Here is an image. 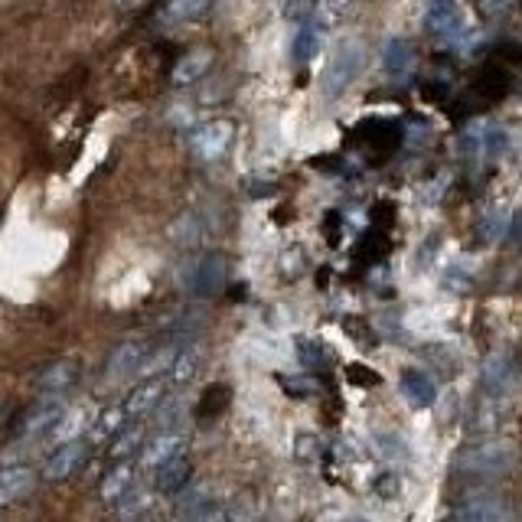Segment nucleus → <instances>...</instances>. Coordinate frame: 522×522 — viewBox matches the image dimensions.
Wrapping results in <instances>:
<instances>
[{"label":"nucleus","mask_w":522,"mask_h":522,"mask_svg":"<svg viewBox=\"0 0 522 522\" xmlns=\"http://www.w3.org/2000/svg\"><path fill=\"white\" fill-rule=\"evenodd\" d=\"M177 513L186 519H200L203 513H209V490L206 487H190V490H183L180 493V506H177Z\"/></svg>","instance_id":"obj_26"},{"label":"nucleus","mask_w":522,"mask_h":522,"mask_svg":"<svg viewBox=\"0 0 522 522\" xmlns=\"http://www.w3.org/2000/svg\"><path fill=\"white\" fill-rule=\"evenodd\" d=\"M141 444H144V428L141 425H134V428H124L118 438H115V444H111V457H128V454H134V451H141Z\"/></svg>","instance_id":"obj_30"},{"label":"nucleus","mask_w":522,"mask_h":522,"mask_svg":"<svg viewBox=\"0 0 522 522\" xmlns=\"http://www.w3.org/2000/svg\"><path fill=\"white\" fill-rule=\"evenodd\" d=\"M379 444H385V447H389V451H385V457H392V461H395V457H402V461H405V444L399 441V438H379Z\"/></svg>","instance_id":"obj_42"},{"label":"nucleus","mask_w":522,"mask_h":522,"mask_svg":"<svg viewBox=\"0 0 522 522\" xmlns=\"http://www.w3.org/2000/svg\"><path fill=\"white\" fill-rule=\"evenodd\" d=\"M284 14H288L291 20H297V23H307V20H314V4H310V0H288Z\"/></svg>","instance_id":"obj_38"},{"label":"nucleus","mask_w":522,"mask_h":522,"mask_svg":"<svg viewBox=\"0 0 522 522\" xmlns=\"http://www.w3.org/2000/svg\"><path fill=\"white\" fill-rule=\"evenodd\" d=\"M72 382H76V366H72V363H56V366H49L40 376V392L43 395H62Z\"/></svg>","instance_id":"obj_23"},{"label":"nucleus","mask_w":522,"mask_h":522,"mask_svg":"<svg viewBox=\"0 0 522 522\" xmlns=\"http://www.w3.org/2000/svg\"><path fill=\"white\" fill-rule=\"evenodd\" d=\"M167 235H170V242H173V245H180V248H196V245H203L206 229H203L200 216L186 213V216H180L177 222H173Z\"/></svg>","instance_id":"obj_20"},{"label":"nucleus","mask_w":522,"mask_h":522,"mask_svg":"<svg viewBox=\"0 0 522 522\" xmlns=\"http://www.w3.org/2000/svg\"><path fill=\"white\" fill-rule=\"evenodd\" d=\"M353 522H369V519H353Z\"/></svg>","instance_id":"obj_46"},{"label":"nucleus","mask_w":522,"mask_h":522,"mask_svg":"<svg viewBox=\"0 0 522 522\" xmlns=\"http://www.w3.org/2000/svg\"><path fill=\"white\" fill-rule=\"evenodd\" d=\"M131 487H134V467L131 464H118L115 470H111V474L102 480V500L105 503H121L124 496L131 493Z\"/></svg>","instance_id":"obj_21"},{"label":"nucleus","mask_w":522,"mask_h":522,"mask_svg":"<svg viewBox=\"0 0 522 522\" xmlns=\"http://www.w3.org/2000/svg\"><path fill=\"white\" fill-rule=\"evenodd\" d=\"M180 284L190 297H213L226 288V261H222L219 255L196 258L193 265L183 271Z\"/></svg>","instance_id":"obj_5"},{"label":"nucleus","mask_w":522,"mask_h":522,"mask_svg":"<svg viewBox=\"0 0 522 522\" xmlns=\"http://www.w3.org/2000/svg\"><path fill=\"white\" fill-rule=\"evenodd\" d=\"M320 40H323V30L317 20L301 23V30L294 33V43H291V59L297 66H304V62H310L320 53Z\"/></svg>","instance_id":"obj_18"},{"label":"nucleus","mask_w":522,"mask_h":522,"mask_svg":"<svg viewBox=\"0 0 522 522\" xmlns=\"http://www.w3.org/2000/svg\"><path fill=\"white\" fill-rule=\"evenodd\" d=\"M294 454H297V461H314L317 438H310V434H301V438L294 441Z\"/></svg>","instance_id":"obj_40"},{"label":"nucleus","mask_w":522,"mask_h":522,"mask_svg":"<svg viewBox=\"0 0 522 522\" xmlns=\"http://www.w3.org/2000/svg\"><path fill=\"white\" fill-rule=\"evenodd\" d=\"M509 219L513 216H506L503 209H493V213L483 216V222H480L483 242H503V235L509 232Z\"/></svg>","instance_id":"obj_32"},{"label":"nucleus","mask_w":522,"mask_h":522,"mask_svg":"<svg viewBox=\"0 0 522 522\" xmlns=\"http://www.w3.org/2000/svg\"><path fill=\"white\" fill-rule=\"evenodd\" d=\"M500 421H503L500 399H487V395H483L480 405H477V412H474V431L477 434H490L493 428H500Z\"/></svg>","instance_id":"obj_25"},{"label":"nucleus","mask_w":522,"mask_h":522,"mask_svg":"<svg viewBox=\"0 0 522 522\" xmlns=\"http://www.w3.org/2000/svg\"><path fill=\"white\" fill-rule=\"evenodd\" d=\"M193 522H232V513H226V509H209V513H203Z\"/></svg>","instance_id":"obj_43"},{"label":"nucleus","mask_w":522,"mask_h":522,"mask_svg":"<svg viewBox=\"0 0 522 522\" xmlns=\"http://www.w3.org/2000/svg\"><path fill=\"white\" fill-rule=\"evenodd\" d=\"M36 490V470L27 464H14L0 470V506H14Z\"/></svg>","instance_id":"obj_10"},{"label":"nucleus","mask_w":522,"mask_h":522,"mask_svg":"<svg viewBox=\"0 0 522 522\" xmlns=\"http://www.w3.org/2000/svg\"><path fill=\"white\" fill-rule=\"evenodd\" d=\"M297 356H301V363L310 369H320L330 359L327 346L317 343V340H297Z\"/></svg>","instance_id":"obj_34"},{"label":"nucleus","mask_w":522,"mask_h":522,"mask_svg":"<svg viewBox=\"0 0 522 522\" xmlns=\"http://www.w3.org/2000/svg\"><path fill=\"white\" fill-rule=\"evenodd\" d=\"M513 7L516 0H477V14L483 20H503Z\"/></svg>","instance_id":"obj_37"},{"label":"nucleus","mask_w":522,"mask_h":522,"mask_svg":"<svg viewBox=\"0 0 522 522\" xmlns=\"http://www.w3.org/2000/svg\"><path fill=\"white\" fill-rule=\"evenodd\" d=\"M434 138V131H431V124L425 118H408L405 121V128H402V141L408 147H415V151H421V147H428Z\"/></svg>","instance_id":"obj_29"},{"label":"nucleus","mask_w":522,"mask_h":522,"mask_svg":"<svg viewBox=\"0 0 522 522\" xmlns=\"http://www.w3.org/2000/svg\"><path fill=\"white\" fill-rule=\"evenodd\" d=\"M124 408H111L102 418H98V428H95V438H111V434H121V421H124Z\"/></svg>","instance_id":"obj_36"},{"label":"nucleus","mask_w":522,"mask_h":522,"mask_svg":"<svg viewBox=\"0 0 522 522\" xmlns=\"http://www.w3.org/2000/svg\"><path fill=\"white\" fill-rule=\"evenodd\" d=\"M284 389H288L291 395H307L310 389H314V385H310V382H291V379H284Z\"/></svg>","instance_id":"obj_44"},{"label":"nucleus","mask_w":522,"mask_h":522,"mask_svg":"<svg viewBox=\"0 0 522 522\" xmlns=\"http://www.w3.org/2000/svg\"><path fill=\"white\" fill-rule=\"evenodd\" d=\"M516 376H519V366H516V356L509 350H496L483 359L480 366V389L487 399H506L509 389L516 385Z\"/></svg>","instance_id":"obj_6"},{"label":"nucleus","mask_w":522,"mask_h":522,"mask_svg":"<svg viewBox=\"0 0 522 522\" xmlns=\"http://www.w3.org/2000/svg\"><path fill=\"white\" fill-rule=\"evenodd\" d=\"M209 66H213V49H193V53H186L177 69H173V82L177 85H190V82H200Z\"/></svg>","instance_id":"obj_16"},{"label":"nucleus","mask_w":522,"mask_h":522,"mask_svg":"<svg viewBox=\"0 0 522 522\" xmlns=\"http://www.w3.org/2000/svg\"><path fill=\"white\" fill-rule=\"evenodd\" d=\"M183 451H186V438H183V434L180 431H164V434H157V438L144 447L141 464L157 470V467H164L170 461H177V457H183Z\"/></svg>","instance_id":"obj_11"},{"label":"nucleus","mask_w":522,"mask_h":522,"mask_svg":"<svg viewBox=\"0 0 522 522\" xmlns=\"http://www.w3.org/2000/svg\"><path fill=\"white\" fill-rule=\"evenodd\" d=\"M190 474H193L190 461H186V457H177V461H170V464L154 470V487L160 493H180V490H186V483H190Z\"/></svg>","instance_id":"obj_17"},{"label":"nucleus","mask_w":522,"mask_h":522,"mask_svg":"<svg viewBox=\"0 0 522 522\" xmlns=\"http://www.w3.org/2000/svg\"><path fill=\"white\" fill-rule=\"evenodd\" d=\"M151 356L147 353V346L141 340H128V343H121L115 353H111L108 359V376L111 379H124V376H131V372H138L144 366V359Z\"/></svg>","instance_id":"obj_13"},{"label":"nucleus","mask_w":522,"mask_h":522,"mask_svg":"<svg viewBox=\"0 0 522 522\" xmlns=\"http://www.w3.org/2000/svg\"><path fill=\"white\" fill-rule=\"evenodd\" d=\"M402 392L405 399L412 402L415 408H431L434 402H438V385H434V379L428 376V372L421 369H408L402 376Z\"/></svg>","instance_id":"obj_15"},{"label":"nucleus","mask_w":522,"mask_h":522,"mask_svg":"<svg viewBox=\"0 0 522 522\" xmlns=\"http://www.w3.org/2000/svg\"><path fill=\"white\" fill-rule=\"evenodd\" d=\"M209 7H213V0H167L164 7V17L167 23H193L209 14Z\"/></svg>","instance_id":"obj_22"},{"label":"nucleus","mask_w":522,"mask_h":522,"mask_svg":"<svg viewBox=\"0 0 522 522\" xmlns=\"http://www.w3.org/2000/svg\"><path fill=\"white\" fill-rule=\"evenodd\" d=\"M118 4H121V7H138L141 0H118Z\"/></svg>","instance_id":"obj_45"},{"label":"nucleus","mask_w":522,"mask_h":522,"mask_svg":"<svg viewBox=\"0 0 522 522\" xmlns=\"http://www.w3.org/2000/svg\"><path fill=\"white\" fill-rule=\"evenodd\" d=\"M147 509H151V493L141 490V487H131V493L118 503V513L124 522H138Z\"/></svg>","instance_id":"obj_27"},{"label":"nucleus","mask_w":522,"mask_h":522,"mask_svg":"<svg viewBox=\"0 0 522 522\" xmlns=\"http://www.w3.org/2000/svg\"><path fill=\"white\" fill-rule=\"evenodd\" d=\"M85 431V415L82 412H72V415H66L56 425V431L49 434V441L53 444H69V441H79V434Z\"/></svg>","instance_id":"obj_31"},{"label":"nucleus","mask_w":522,"mask_h":522,"mask_svg":"<svg viewBox=\"0 0 522 522\" xmlns=\"http://www.w3.org/2000/svg\"><path fill=\"white\" fill-rule=\"evenodd\" d=\"M425 30L434 40H461L467 33L464 14L457 7V0H431L425 10Z\"/></svg>","instance_id":"obj_8"},{"label":"nucleus","mask_w":522,"mask_h":522,"mask_svg":"<svg viewBox=\"0 0 522 522\" xmlns=\"http://www.w3.org/2000/svg\"><path fill=\"white\" fill-rule=\"evenodd\" d=\"M66 418V399L62 395H46V399L36 402L27 418L20 421V428H17V447L23 444H36V441H43L49 438V434L56 431L59 421Z\"/></svg>","instance_id":"obj_3"},{"label":"nucleus","mask_w":522,"mask_h":522,"mask_svg":"<svg viewBox=\"0 0 522 522\" xmlns=\"http://www.w3.org/2000/svg\"><path fill=\"white\" fill-rule=\"evenodd\" d=\"M196 369H200V350L190 343V346H183L180 356H177V363H173V382H190L196 376Z\"/></svg>","instance_id":"obj_28"},{"label":"nucleus","mask_w":522,"mask_h":522,"mask_svg":"<svg viewBox=\"0 0 522 522\" xmlns=\"http://www.w3.org/2000/svg\"><path fill=\"white\" fill-rule=\"evenodd\" d=\"M447 92H451V79H444V76L425 82V89H421V95L431 98V102H441V98H447Z\"/></svg>","instance_id":"obj_39"},{"label":"nucleus","mask_w":522,"mask_h":522,"mask_svg":"<svg viewBox=\"0 0 522 522\" xmlns=\"http://www.w3.org/2000/svg\"><path fill=\"white\" fill-rule=\"evenodd\" d=\"M509 72L500 66V62H487V66L480 69V76H477V82H474V92L477 95H483V98H503L506 92H509Z\"/></svg>","instance_id":"obj_19"},{"label":"nucleus","mask_w":522,"mask_h":522,"mask_svg":"<svg viewBox=\"0 0 522 522\" xmlns=\"http://www.w3.org/2000/svg\"><path fill=\"white\" fill-rule=\"evenodd\" d=\"M447 522H516V509L506 496L477 493L451 509Z\"/></svg>","instance_id":"obj_4"},{"label":"nucleus","mask_w":522,"mask_h":522,"mask_svg":"<svg viewBox=\"0 0 522 522\" xmlns=\"http://www.w3.org/2000/svg\"><path fill=\"white\" fill-rule=\"evenodd\" d=\"M516 467V447L506 441H480L457 454L454 470L467 477H506Z\"/></svg>","instance_id":"obj_1"},{"label":"nucleus","mask_w":522,"mask_h":522,"mask_svg":"<svg viewBox=\"0 0 522 522\" xmlns=\"http://www.w3.org/2000/svg\"><path fill=\"white\" fill-rule=\"evenodd\" d=\"M366 69V43L363 40H343L337 53L330 56L327 69H323L320 89L327 98H340Z\"/></svg>","instance_id":"obj_2"},{"label":"nucleus","mask_w":522,"mask_h":522,"mask_svg":"<svg viewBox=\"0 0 522 522\" xmlns=\"http://www.w3.org/2000/svg\"><path fill=\"white\" fill-rule=\"evenodd\" d=\"M164 392H167L164 379L141 382L138 389L131 392V399L124 402V412H128L131 418H141V415H147V412H154V408L164 405Z\"/></svg>","instance_id":"obj_14"},{"label":"nucleus","mask_w":522,"mask_h":522,"mask_svg":"<svg viewBox=\"0 0 522 522\" xmlns=\"http://www.w3.org/2000/svg\"><path fill=\"white\" fill-rule=\"evenodd\" d=\"M415 46L405 40V36H392L389 43H385L382 49V66L389 76L395 79H408L412 76V69H415Z\"/></svg>","instance_id":"obj_12"},{"label":"nucleus","mask_w":522,"mask_h":522,"mask_svg":"<svg viewBox=\"0 0 522 522\" xmlns=\"http://www.w3.org/2000/svg\"><path fill=\"white\" fill-rule=\"evenodd\" d=\"M226 405H229V389H226V385H209V389L203 392V402H200V418H213Z\"/></svg>","instance_id":"obj_33"},{"label":"nucleus","mask_w":522,"mask_h":522,"mask_svg":"<svg viewBox=\"0 0 522 522\" xmlns=\"http://www.w3.org/2000/svg\"><path fill=\"white\" fill-rule=\"evenodd\" d=\"M85 461H89V444H85L82 438L69 441V444H59L53 451V457H49L46 467H43V477L53 480V483H62L69 477H76Z\"/></svg>","instance_id":"obj_9"},{"label":"nucleus","mask_w":522,"mask_h":522,"mask_svg":"<svg viewBox=\"0 0 522 522\" xmlns=\"http://www.w3.org/2000/svg\"><path fill=\"white\" fill-rule=\"evenodd\" d=\"M513 147V138L503 124H487V157H503Z\"/></svg>","instance_id":"obj_35"},{"label":"nucleus","mask_w":522,"mask_h":522,"mask_svg":"<svg viewBox=\"0 0 522 522\" xmlns=\"http://www.w3.org/2000/svg\"><path fill=\"white\" fill-rule=\"evenodd\" d=\"M232 134H235V124L232 121H226V118L209 121V124H203V128H196L190 134V151L200 157V160H206V164H213V160H219L222 154L229 151Z\"/></svg>","instance_id":"obj_7"},{"label":"nucleus","mask_w":522,"mask_h":522,"mask_svg":"<svg viewBox=\"0 0 522 522\" xmlns=\"http://www.w3.org/2000/svg\"><path fill=\"white\" fill-rule=\"evenodd\" d=\"M506 242L513 245L516 252L522 255V209H519V213H516L513 219H509V232H506Z\"/></svg>","instance_id":"obj_41"},{"label":"nucleus","mask_w":522,"mask_h":522,"mask_svg":"<svg viewBox=\"0 0 522 522\" xmlns=\"http://www.w3.org/2000/svg\"><path fill=\"white\" fill-rule=\"evenodd\" d=\"M177 356H180V346H160L157 353H151L144 359V366L138 369V376L144 382H151V379H160V372H170L173 363H177Z\"/></svg>","instance_id":"obj_24"}]
</instances>
